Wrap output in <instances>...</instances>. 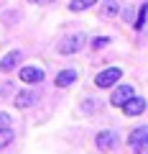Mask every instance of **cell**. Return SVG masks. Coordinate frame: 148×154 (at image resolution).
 I'll return each instance as SVG.
<instances>
[{
	"instance_id": "cell-12",
	"label": "cell",
	"mask_w": 148,
	"mask_h": 154,
	"mask_svg": "<svg viewBox=\"0 0 148 154\" xmlns=\"http://www.w3.org/2000/svg\"><path fill=\"white\" fill-rule=\"evenodd\" d=\"M118 13H120V3H118V0H105L102 3V16L112 18V16H118Z\"/></svg>"
},
{
	"instance_id": "cell-2",
	"label": "cell",
	"mask_w": 148,
	"mask_h": 154,
	"mask_svg": "<svg viewBox=\"0 0 148 154\" xmlns=\"http://www.w3.org/2000/svg\"><path fill=\"white\" fill-rule=\"evenodd\" d=\"M120 77H123V69H120V67H107V69L97 72L94 85H97V88H102V90H107V88H112V85L120 82Z\"/></svg>"
},
{
	"instance_id": "cell-14",
	"label": "cell",
	"mask_w": 148,
	"mask_h": 154,
	"mask_svg": "<svg viewBox=\"0 0 148 154\" xmlns=\"http://www.w3.org/2000/svg\"><path fill=\"white\" fill-rule=\"evenodd\" d=\"M13 141V128L10 126H0V149H5Z\"/></svg>"
},
{
	"instance_id": "cell-9",
	"label": "cell",
	"mask_w": 148,
	"mask_h": 154,
	"mask_svg": "<svg viewBox=\"0 0 148 154\" xmlns=\"http://www.w3.org/2000/svg\"><path fill=\"white\" fill-rule=\"evenodd\" d=\"M77 77H79L77 69H61L59 75L54 77V85H56V88H69V85L77 82Z\"/></svg>"
},
{
	"instance_id": "cell-16",
	"label": "cell",
	"mask_w": 148,
	"mask_h": 154,
	"mask_svg": "<svg viewBox=\"0 0 148 154\" xmlns=\"http://www.w3.org/2000/svg\"><path fill=\"white\" fill-rule=\"evenodd\" d=\"M110 44V38L107 36H97V38H92V49H102V46H107Z\"/></svg>"
},
{
	"instance_id": "cell-1",
	"label": "cell",
	"mask_w": 148,
	"mask_h": 154,
	"mask_svg": "<svg viewBox=\"0 0 148 154\" xmlns=\"http://www.w3.org/2000/svg\"><path fill=\"white\" fill-rule=\"evenodd\" d=\"M84 44H87V36H84V33H69V36H64V38L59 41L56 51H59V54H64V57H69V54L82 51Z\"/></svg>"
},
{
	"instance_id": "cell-11",
	"label": "cell",
	"mask_w": 148,
	"mask_h": 154,
	"mask_svg": "<svg viewBox=\"0 0 148 154\" xmlns=\"http://www.w3.org/2000/svg\"><path fill=\"white\" fill-rule=\"evenodd\" d=\"M146 18H148V3H143V5L138 8V16H135V21H133V28H135V31H143Z\"/></svg>"
},
{
	"instance_id": "cell-17",
	"label": "cell",
	"mask_w": 148,
	"mask_h": 154,
	"mask_svg": "<svg viewBox=\"0 0 148 154\" xmlns=\"http://www.w3.org/2000/svg\"><path fill=\"white\" fill-rule=\"evenodd\" d=\"M133 152H135V154H148V139H146L143 144H138V146L133 149Z\"/></svg>"
},
{
	"instance_id": "cell-10",
	"label": "cell",
	"mask_w": 148,
	"mask_h": 154,
	"mask_svg": "<svg viewBox=\"0 0 148 154\" xmlns=\"http://www.w3.org/2000/svg\"><path fill=\"white\" fill-rule=\"evenodd\" d=\"M146 139H148V126H135L130 134H128V146L135 149L138 144H143Z\"/></svg>"
},
{
	"instance_id": "cell-3",
	"label": "cell",
	"mask_w": 148,
	"mask_h": 154,
	"mask_svg": "<svg viewBox=\"0 0 148 154\" xmlns=\"http://www.w3.org/2000/svg\"><path fill=\"white\" fill-rule=\"evenodd\" d=\"M18 77H21L26 85H39V82H44V80H46V72L41 69V67L26 64V67H21V69H18Z\"/></svg>"
},
{
	"instance_id": "cell-19",
	"label": "cell",
	"mask_w": 148,
	"mask_h": 154,
	"mask_svg": "<svg viewBox=\"0 0 148 154\" xmlns=\"http://www.w3.org/2000/svg\"><path fill=\"white\" fill-rule=\"evenodd\" d=\"M28 3H39V0H28Z\"/></svg>"
},
{
	"instance_id": "cell-7",
	"label": "cell",
	"mask_w": 148,
	"mask_h": 154,
	"mask_svg": "<svg viewBox=\"0 0 148 154\" xmlns=\"http://www.w3.org/2000/svg\"><path fill=\"white\" fill-rule=\"evenodd\" d=\"M36 103H39V93H36V90H21V93L16 95V108H21V110L31 108V105H36Z\"/></svg>"
},
{
	"instance_id": "cell-4",
	"label": "cell",
	"mask_w": 148,
	"mask_h": 154,
	"mask_svg": "<svg viewBox=\"0 0 148 154\" xmlns=\"http://www.w3.org/2000/svg\"><path fill=\"white\" fill-rule=\"evenodd\" d=\"M118 134L112 131V128H105V131H100L97 136H94V144H97V149L100 152H112V149L118 146Z\"/></svg>"
},
{
	"instance_id": "cell-20",
	"label": "cell",
	"mask_w": 148,
	"mask_h": 154,
	"mask_svg": "<svg viewBox=\"0 0 148 154\" xmlns=\"http://www.w3.org/2000/svg\"><path fill=\"white\" fill-rule=\"evenodd\" d=\"M44 3H54V0H44Z\"/></svg>"
},
{
	"instance_id": "cell-6",
	"label": "cell",
	"mask_w": 148,
	"mask_h": 154,
	"mask_svg": "<svg viewBox=\"0 0 148 154\" xmlns=\"http://www.w3.org/2000/svg\"><path fill=\"white\" fill-rule=\"evenodd\" d=\"M146 98H141V95H133L128 103H123V113L128 116V118H133V116H141V113H146Z\"/></svg>"
},
{
	"instance_id": "cell-13",
	"label": "cell",
	"mask_w": 148,
	"mask_h": 154,
	"mask_svg": "<svg viewBox=\"0 0 148 154\" xmlns=\"http://www.w3.org/2000/svg\"><path fill=\"white\" fill-rule=\"evenodd\" d=\"M97 0H71L69 3V11L71 13H82V11H87V8H92Z\"/></svg>"
},
{
	"instance_id": "cell-18",
	"label": "cell",
	"mask_w": 148,
	"mask_h": 154,
	"mask_svg": "<svg viewBox=\"0 0 148 154\" xmlns=\"http://www.w3.org/2000/svg\"><path fill=\"white\" fill-rule=\"evenodd\" d=\"M0 126H10V116L8 113H0Z\"/></svg>"
},
{
	"instance_id": "cell-5",
	"label": "cell",
	"mask_w": 148,
	"mask_h": 154,
	"mask_svg": "<svg viewBox=\"0 0 148 154\" xmlns=\"http://www.w3.org/2000/svg\"><path fill=\"white\" fill-rule=\"evenodd\" d=\"M135 95V90H133V85H118L115 90H112V95H110V103L118 105V108H123V103H128V100Z\"/></svg>"
},
{
	"instance_id": "cell-15",
	"label": "cell",
	"mask_w": 148,
	"mask_h": 154,
	"mask_svg": "<svg viewBox=\"0 0 148 154\" xmlns=\"http://www.w3.org/2000/svg\"><path fill=\"white\" fill-rule=\"evenodd\" d=\"M97 100H92V98H87V100H84V103H82V110H84V113H94V110H97Z\"/></svg>"
},
{
	"instance_id": "cell-8",
	"label": "cell",
	"mask_w": 148,
	"mask_h": 154,
	"mask_svg": "<svg viewBox=\"0 0 148 154\" xmlns=\"http://www.w3.org/2000/svg\"><path fill=\"white\" fill-rule=\"evenodd\" d=\"M21 62H23V54H21L18 49L8 51V54L3 57V59H0V72H13L18 64H21Z\"/></svg>"
}]
</instances>
